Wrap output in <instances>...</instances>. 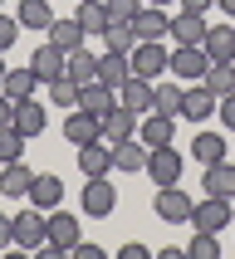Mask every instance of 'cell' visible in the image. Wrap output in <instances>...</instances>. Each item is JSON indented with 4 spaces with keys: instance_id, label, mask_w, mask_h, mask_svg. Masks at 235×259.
<instances>
[{
    "instance_id": "cell-8",
    "label": "cell",
    "mask_w": 235,
    "mask_h": 259,
    "mask_svg": "<svg viewBox=\"0 0 235 259\" xmlns=\"http://www.w3.org/2000/svg\"><path fill=\"white\" fill-rule=\"evenodd\" d=\"M84 235H79V215H69V210H49V249H59V254H69L73 245H79Z\"/></svg>"
},
{
    "instance_id": "cell-33",
    "label": "cell",
    "mask_w": 235,
    "mask_h": 259,
    "mask_svg": "<svg viewBox=\"0 0 235 259\" xmlns=\"http://www.w3.org/2000/svg\"><path fill=\"white\" fill-rule=\"evenodd\" d=\"M216 98H225V93H235V64H211L206 69V78H201Z\"/></svg>"
},
{
    "instance_id": "cell-30",
    "label": "cell",
    "mask_w": 235,
    "mask_h": 259,
    "mask_svg": "<svg viewBox=\"0 0 235 259\" xmlns=\"http://www.w3.org/2000/svg\"><path fill=\"white\" fill-rule=\"evenodd\" d=\"M113 166H118V171H142V166H147V147L137 142V137L113 142Z\"/></svg>"
},
{
    "instance_id": "cell-7",
    "label": "cell",
    "mask_w": 235,
    "mask_h": 259,
    "mask_svg": "<svg viewBox=\"0 0 235 259\" xmlns=\"http://www.w3.org/2000/svg\"><path fill=\"white\" fill-rule=\"evenodd\" d=\"M191 225H196V230L220 235L225 225H235V210H230V201H220V196H206V201L191 210Z\"/></svg>"
},
{
    "instance_id": "cell-45",
    "label": "cell",
    "mask_w": 235,
    "mask_h": 259,
    "mask_svg": "<svg viewBox=\"0 0 235 259\" xmlns=\"http://www.w3.org/2000/svg\"><path fill=\"white\" fill-rule=\"evenodd\" d=\"M10 117H15V98L0 93V127H10Z\"/></svg>"
},
{
    "instance_id": "cell-27",
    "label": "cell",
    "mask_w": 235,
    "mask_h": 259,
    "mask_svg": "<svg viewBox=\"0 0 235 259\" xmlns=\"http://www.w3.org/2000/svg\"><path fill=\"white\" fill-rule=\"evenodd\" d=\"M206 29H211V25H206V15H186V10L172 15V39L176 44H201Z\"/></svg>"
},
{
    "instance_id": "cell-31",
    "label": "cell",
    "mask_w": 235,
    "mask_h": 259,
    "mask_svg": "<svg viewBox=\"0 0 235 259\" xmlns=\"http://www.w3.org/2000/svg\"><path fill=\"white\" fill-rule=\"evenodd\" d=\"M73 20H79L88 34H103V29H108V5H103V0H79V15H73Z\"/></svg>"
},
{
    "instance_id": "cell-41",
    "label": "cell",
    "mask_w": 235,
    "mask_h": 259,
    "mask_svg": "<svg viewBox=\"0 0 235 259\" xmlns=\"http://www.w3.org/2000/svg\"><path fill=\"white\" fill-rule=\"evenodd\" d=\"M69 254H79V259H103V245H88V240H79Z\"/></svg>"
},
{
    "instance_id": "cell-14",
    "label": "cell",
    "mask_w": 235,
    "mask_h": 259,
    "mask_svg": "<svg viewBox=\"0 0 235 259\" xmlns=\"http://www.w3.org/2000/svg\"><path fill=\"white\" fill-rule=\"evenodd\" d=\"M20 29H34V34H49L54 25V0H20V10H15Z\"/></svg>"
},
{
    "instance_id": "cell-47",
    "label": "cell",
    "mask_w": 235,
    "mask_h": 259,
    "mask_svg": "<svg viewBox=\"0 0 235 259\" xmlns=\"http://www.w3.org/2000/svg\"><path fill=\"white\" fill-rule=\"evenodd\" d=\"M147 5H162V10H167V5H176V0H147Z\"/></svg>"
},
{
    "instance_id": "cell-16",
    "label": "cell",
    "mask_w": 235,
    "mask_h": 259,
    "mask_svg": "<svg viewBox=\"0 0 235 259\" xmlns=\"http://www.w3.org/2000/svg\"><path fill=\"white\" fill-rule=\"evenodd\" d=\"M79 108H84V113H93V117H103L108 108H118V88H108L103 78H93V83L79 88Z\"/></svg>"
},
{
    "instance_id": "cell-36",
    "label": "cell",
    "mask_w": 235,
    "mask_h": 259,
    "mask_svg": "<svg viewBox=\"0 0 235 259\" xmlns=\"http://www.w3.org/2000/svg\"><path fill=\"white\" fill-rule=\"evenodd\" d=\"M186 259H220L216 235H211V230H196V235H191V245H186Z\"/></svg>"
},
{
    "instance_id": "cell-38",
    "label": "cell",
    "mask_w": 235,
    "mask_h": 259,
    "mask_svg": "<svg viewBox=\"0 0 235 259\" xmlns=\"http://www.w3.org/2000/svg\"><path fill=\"white\" fill-rule=\"evenodd\" d=\"M108 5V25H132V15L142 10V0H103Z\"/></svg>"
},
{
    "instance_id": "cell-20",
    "label": "cell",
    "mask_w": 235,
    "mask_h": 259,
    "mask_svg": "<svg viewBox=\"0 0 235 259\" xmlns=\"http://www.w3.org/2000/svg\"><path fill=\"white\" fill-rule=\"evenodd\" d=\"M79 171L84 176H108L113 171V147L108 142H84L79 147Z\"/></svg>"
},
{
    "instance_id": "cell-18",
    "label": "cell",
    "mask_w": 235,
    "mask_h": 259,
    "mask_svg": "<svg viewBox=\"0 0 235 259\" xmlns=\"http://www.w3.org/2000/svg\"><path fill=\"white\" fill-rule=\"evenodd\" d=\"M206 196H220V201H235V161H211L206 166Z\"/></svg>"
},
{
    "instance_id": "cell-26",
    "label": "cell",
    "mask_w": 235,
    "mask_h": 259,
    "mask_svg": "<svg viewBox=\"0 0 235 259\" xmlns=\"http://www.w3.org/2000/svg\"><path fill=\"white\" fill-rule=\"evenodd\" d=\"M98 78H103L108 88H123V83L132 78V64H128V54H118V49H108V54L98 59Z\"/></svg>"
},
{
    "instance_id": "cell-17",
    "label": "cell",
    "mask_w": 235,
    "mask_h": 259,
    "mask_svg": "<svg viewBox=\"0 0 235 259\" xmlns=\"http://www.w3.org/2000/svg\"><path fill=\"white\" fill-rule=\"evenodd\" d=\"M172 132H176V117L147 113L142 122H137V142H142V147H167V142H172Z\"/></svg>"
},
{
    "instance_id": "cell-29",
    "label": "cell",
    "mask_w": 235,
    "mask_h": 259,
    "mask_svg": "<svg viewBox=\"0 0 235 259\" xmlns=\"http://www.w3.org/2000/svg\"><path fill=\"white\" fill-rule=\"evenodd\" d=\"M152 113L181 117V83H167V78H157V83H152Z\"/></svg>"
},
{
    "instance_id": "cell-19",
    "label": "cell",
    "mask_w": 235,
    "mask_h": 259,
    "mask_svg": "<svg viewBox=\"0 0 235 259\" xmlns=\"http://www.w3.org/2000/svg\"><path fill=\"white\" fill-rule=\"evenodd\" d=\"M29 205H40V210H54L59 201H64V181H59L54 171H44V176H34L29 181V196H25Z\"/></svg>"
},
{
    "instance_id": "cell-43",
    "label": "cell",
    "mask_w": 235,
    "mask_h": 259,
    "mask_svg": "<svg viewBox=\"0 0 235 259\" xmlns=\"http://www.w3.org/2000/svg\"><path fill=\"white\" fill-rule=\"evenodd\" d=\"M5 245H15V220L10 215H0V249Z\"/></svg>"
},
{
    "instance_id": "cell-6",
    "label": "cell",
    "mask_w": 235,
    "mask_h": 259,
    "mask_svg": "<svg viewBox=\"0 0 235 259\" xmlns=\"http://www.w3.org/2000/svg\"><path fill=\"white\" fill-rule=\"evenodd\" d=\"M206 69H211V54H206L201 44H176L172 49V69L167 73H176L181 83H201Z\"/></svg>"
},
{
    "instance_id": "cell-25",
    "label": "cell",
    "mask_w": 235,
    "mask_h": 259,
    "mask_svg": "<svg viewBox=\"0 0 235 259\" xmlns=\"http://www.w3.org/2000/svg\"><path fill=\"white\" fill-rule=\"evenodd\" d=\"M29 181H34V171L25 161H5L0 166V196H29Z\"/></svg>"
},
{
    "instance_id": "cell-32",
    "label": "cell",
    "mask_w": 235,
    "mask_h": 259,
    "mask_svg": "<svg viewBox=\"0 0 235 259\" xmlns=\"http://www.w3.org/2000/svg\"><path fill=\"white\" fill-rule=\"evenodd\" d=\"M191 152H196V161H201V166H211V161L225 157V137H220V132H196Z\"/></svg>"
},
{
    "instance_id": "cell-48",
    "label": "cell",
    "mask_w": 235,
    "mask_h": 259,
    "mask_svg": "<svg viewBox=\"0 0 235 259\" xmlns=\"http://www.w3.org/2000/svg\"><path fill=\"white\" fill-rule=\"evenodd\" d=\"M0 73H5V64H0Z\"/></svg>"
},
{
    "instance_id": "cell-15",
    "label": "cell",
    "mask_w": 235,
    "mask_h": 259,
    "mask_svg": "<svg viewBox=\"0 0 235 259\" xmlns=\"http://www.w3.org/2000/svg\"><path fill=\"white\" fill-rule=\"evenodd\" d=\"M64 49H54V44L44 39L40 49H34V59H29V69H34V78H40V83H54V78H64Z\"/></svg>"
},
{
    "instance_id": "cell-44",
    "label": "cell",
    "mask_w": 235,
    "mask_h": 259,
    "mask_svg": "<svg viewBox=\"0 0 235 259\" xmlns=\"http://www.w3.org/2000/svg\"><path fill=\"white\" fill-rule=\"evenodd\" d=\"M118 259H147V245H137V240H132V245L118 249Z\"/></svg>"
},
{
    "instance_id": "cell-13",
    "label": "cell",
    "mask_w": 235,
    "mask_h": 259,
    "mask_svg": "<svg viewBox=\"0 0 235 259\" xmlns=\"http://www.w3.org/2000/svg\"><path fill=\"white\" fill-rule=\"evenodd\" d=\"M201 49L211 54V64H235V25H211Z\"/></svg>"
},
{
    "instance_id": "cell-1",
    "label": "cell",
    "mask_w": 235,
    "mask_h": 259,
    "mask_svg": "<svg viewBox=\"0 0 235 259\" xmlns=\"http://www.w3.org/2000/svg\"><path fill=\"white\" fill-rule=\"evenodd\" d=\"M79 210H84L88 220H103L118 210V186L108 181V176H84V191H79Z\"/></svg>"
},
{
    "instance_id": "cell-42",
    "label": "cell",
    "mask_w": 235,
    "mask_h": 259,
    "mask_svg": "<svg viewBox=\"0 0 235 259\" xmlns=\"http://www.w3.org/2000/svg\"><path fill=\"white\" fill-rule=\"evenodd\" d=\"M176 5H181V10H186V15H206V10H211V5H216V0H176Z\"/></svg>"
},
{
    "instance_id": "cell-11",
    "label": "cell",
    "mask_w": 235,
    "mask_h": 259,
    "mask_svg": "<svg viewBox=\"0 0 235 259\" xmlns=\"http://www.w3.org/2000/svg\"><path fill=\"white\" fill-rule=\"evenodd\" d=\"M216 93H211V88L206 83H191V88H181V117H186V122H206V117L216 113Z\"/></svg>"
},
{
    "instance_id": "cell-34",
    "label": "cell",
    "mask_w": 235,
    "mask_h": 259,
    "mask_svg": "<svg viewBox=\"0 0 235 259\" xmlns=\"http://www.w3.org/2000/svg\"><path fill=\"white\" fill-rule=\"evenodd\" d=\"M25 142H29V137H25L20 127H0V166L25 157Z\"/></svg>"
},
{
    "instance_id": "cell-4",
    "label": "cell",
    "mask_w": 235,
    "mask_h": 259,
    "mask_svg": "<svg viewBox=\"0 0 235 259\" xmlns=\"http://www.w3.org/2000/svg\"><path fill=\"white\" fill-rule=\"evenodd\" d=\"M152 210H157V220H167V225H191V210H196V201H191L181 186H157V201H152Z\"/></svg>"
},
{
    "instance_id": "cell-39",
    "label": "cell",
    "mask_w": 235,
    "mask_h": 259,
    "mask_svg": "<svg viewBox=\"0 0 235 259\" xmlns=\"http://www.w3.org/2000/svg\"><path fill=\"white\" fill-rule=\"evenodd\" d=\"M15 39H20V20H15V15H0V54H5Z\"/></svg>"
},
{
    "instance_id": "cell-35",
    "label": "cell",
    "mask_w": 235,
    "mask_h": 259,
    "mask_svg": "<svg viewBox=\"0 0 235 259\" xmlns=\"http://www.w3.org/2000/svg\"><path fill=\"white\" fill-rule=\"evenodd\" d=\"M103 44L118 49V54H132V49H137V29H132V25H108V29H103Z\"/></svg>"
},
{
    "instance_id": "cell-5",
    "label": "cell",
    "mask_w": 235,
    "mask_h": 259,
    "mask_svg": "<svg viewBox=\"0 0 235 259\" xmlns=\"http://www.w3.org/2000/svg\"><path fill=\"white\" fill-rule=\"evenodd\" d=\"M181 166H186V161H181V152H176L172 142L167 147H147V166L142 171L152 176L157 186H176V181H181Z\"/></svg>"
},
{
    "instance_id": "cell-9",
    "label": "cell",
    "mask_w": 235,
    "mask_h": 259,
    "mask_svg": "<svg viewBox=\"0 0 235 259\" xmlns=\"http://www.w3.org/2000/svg\"><path fill=\"white\" fill-rule=\"evenodd\" d=\"M98 122H103V142H108V147L137 137V113H132V108H123V103H118V108H108Z\"/></svg>"
},
{
    "instance_id": "cell-46",
    "label": "cell",
    "mask_w": 235,
    "mask_h": 259,
    "mask_svg": "<svg viewBox=\"0 0 235 259\" xmlns=\"http://www.w3.org/2000/svg\"><path fill=\"white\" fill-rule=\"evenodd\" d=\"M216 5H220L225 15H230V20H235V0H216Z\"/></svg>"
},
{
    "instance_id": "cell-12",
    "label": "cell",
    "mask_w": 235,
    "mask_h": 259,
    "mask_svg": "<svg viewBox=\"0 0 235 259\" xmlns=\"http://www.w3.org/2000/svg\"><path fill=\"white\" fill-rule=\"evenodd\" d=\"M132 29H137V39H167L172 34V15L162 10V5H142V10L132 15Z\"/></svg>"
},
{
    "instance_id": "cell-24",
    "label": "cell",
    "mask_w": 235,
    "mask_h": 259,
    "mask_svg": "<svg viewBox=\"0 0 235 259\" xmlns=\"http://www.w3.org/2000/svg\"><path fill=\"white\" fill-rule=\"evenodd\" d=\"M118 103H123V108H132V113H152V83L132 73L128 83L118 88Z\"/></svg>"
},
{
    "instance_id": "cell-10",
    "label": "cell",
    "mask_w": 235,
    "mask_h": 259,
    "mask_svg": "<svg viewBox=\"0 0 235 259\" xmlns=\"http://www.w3.org/2000/svg\"><path fill=\"white\" fill-rule=\"evenodd\" d=\"M64 137H69L73 147L84 142H103V122L93 113H84V108H69V117H64Z\"/></svg>"
},
{
    "instance_id": "cell-28",
    "label": "cell",
    "mask_w": 235,
    "mask_h": 259,
    "mask_svg": "<svg viewBox=\"0 0 235 259\" xmlns=\"http://www.w3.org/2000/svg\"><path fill=\"white\" fill-rule=\"evenodd\" d=\"M64 78H73L79 88H84V83H93V78H98V59L88 54V49H73V54L64 59Z\"/></svg>"
},
{
    "instance_id": "cell-37",
    "label": "cell",
    "mask_w": 235,
    "mask_h": 259,
    "mask_svg": "<svg viewBox=\"0 0 235 259\" xmlns=\"http://www.w3.org/2000/svg\"><path fill=\"white\" fill-rule=\"evenodd\" d=\"M49 88V103H59V108H79V83L73 78H54V83H44Z\"/></svg>"
},
{
    "instance_id": "cell-21",
    "label": "cell",
    "mask_w": 235,
    "mask_h": 259,
    "mask_svg": "<svg viewBox=\"0 0 235 259\" xmlns=\"http://www.w3.org/2000/svg\"><path fill=\"white\" fill-rule=\"evenodd\" d=\"M34 88H40V78H34L29 64H25V69H5V73H0V93L15 98V103H20V98H34Z\"/></svg>"
},
{
    "instance_id": "cell-23",
    "label": "cell",
    "mask_w": 235,
    "mask_h": 259,
    "mask_svg": "<svg viewBox=\"0 0 235 259\" xmlns=\"http://www.w3.org/2000/svg\"><path fill=\"white\" fill-rule=\"evenodd\" d=\"M44 122H49V117H44V103H34V98H20V103H15L10 127H20L25 137H40V132H44Z\"/></svg>"
},
{
    "instance_id": "cell-3",
    "label": "cell",
    "mask_w": 235,
    "mask_h": 259,
    "mask_svg": "<svg viewBox=\"0 0 235 259\" xmlns=\"http://www.w3.org/2000/svg\"><path fill=\"white\" fill-rule=\"evenodd\" d=\"M15 220V245L20 249H44L49 245V210H40V205H29V210H20Z\"/></svg>"
},
{
    "instance_id": "cell-22",
    "label": "cell",
    "mask_w": 235,
    "mask_h": 259,
    "mask_svg": "<svg viewBox=\"0 0 235 259\" xmlns=\"http://www.w3.org/2000/svg\"><path fill=\"white\" fill-rule=\"evenodd\" d=\"M44 39L54 44V49H64V54H73V49H84L88 29L79 25V20H54V25H49V34H44Z\"/></svg>"
},
{
    "instance_id": "cell-2",
    "label": "cell",
    "mask_w": 235,
    "mask_h": 259,
    "mask_svg": "<svg viewBox=\"0 0 235 259\" xmlns=\"http://www.w3.org/2000/svg\"><path fill=\"white\" fill-rule=\"evenodd\" d=\"M128 64H132V73H137V78H147V83H157L162 73L172 69V54L162 49V39H137V49L128 54Z\"/></svg>"
},
{
    "instance_id": "cell-40",
    "label": "cell",
    "mask_w": 235,
    "mask_h": 259,
    "mask_svg": "<svg viewBox=\"0 0 235 259\" xmlns=\"http://www.w3.org/2000/svg\"><path fill=\"white\" fill-rule=\"evenodd\" d=\"M216 113H220V122H225V127L235 132V93H225V98L216 103Z\"/></svg>"
}]
</instances>
